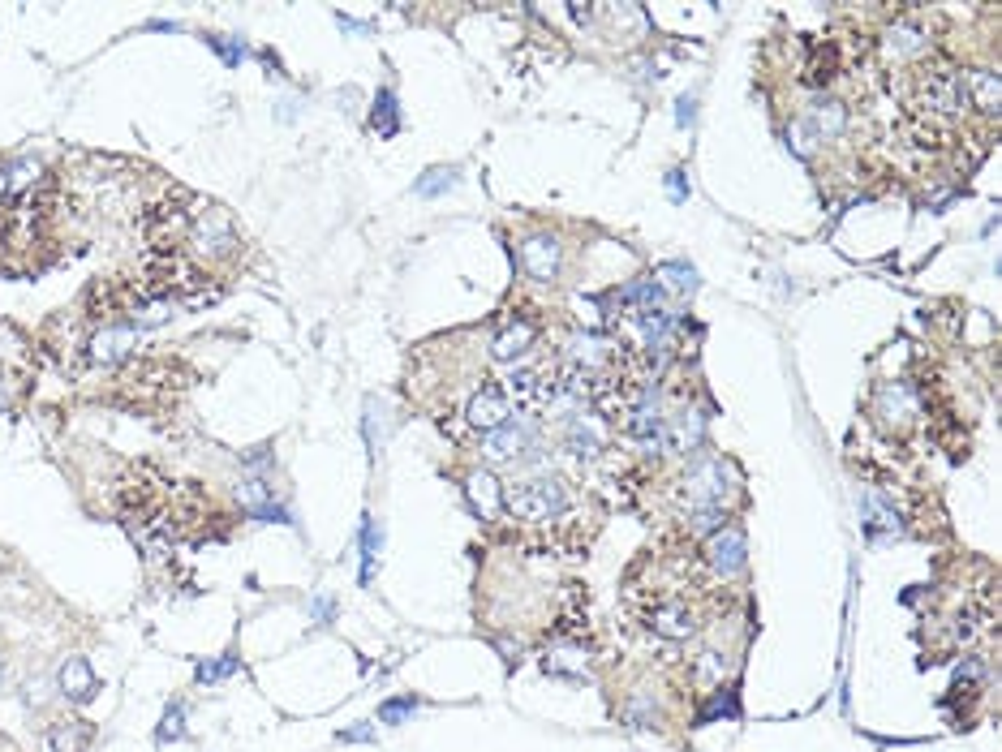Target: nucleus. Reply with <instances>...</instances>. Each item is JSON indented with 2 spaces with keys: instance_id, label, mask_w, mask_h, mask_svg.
Segmentation results:
<instances>
[{
  "instance_id": "nucleus-1",
  "label": "nucleus",
  "mask_w": 1002,
  "mask_h": 752,
  "mask_svg": "<svg viewBox=\"0 0 1002 752\" xmlns=\"http://www.w3.org/2000/svg\"><path fill=\"white\" fill-rule=\"evenodd\" d=\"M56 207L61 198L48 185L31 194H18L0 202V263L5 267H39L44 263V245L56 233Z\"/></svg>"
},
{
  "instance_id": "nucleus-2",
  "label": "nucleus",
  "mask_w": 1002,
  "mask_h": 752,
  "mask_svg": "<svg viewBox=\"0 0 1002 752\" xmlns=\"http://www.w3.org/2000/svg\"><path fill=\"white\" fill-rule=\"evenodd\" d=\"M194 383V370L185 361L168 357V353H151V357H130L117 374V396L130 409H160V404H173L185 387Z\"/></svg>"
},
{
  "instance_id": "nucleus-3",
  "label": "nucleus",
  "mask_w": 1002,
  "mask_h": 752,
  "mask_svg": "<svg viewBox=\"0 0 1002 752\" xmlns=\"http://www.w3.org/2000/svg\"><path fill=\"white\" fill-rule=\"evenodd\" d=\"M168 477L155 469V465H130L125 469V477L117 482V508H121V516L130 520V529H134V538L138 533H147V529H155V525H168L164 520V512H168Z\"/></svg>"
},
{
  "instance_id": "nucleus-4",
  "label": "nucleus",
  "mask_w": 1002,
  "mask_h": 752,
  "mask_svg": "<svg viewBox=\"0 0 1002 752\" xmlns=\"http://www.w3.org/2000/svg\"><path fill=\"white\" fill-rule=\"evenodd\" d=\"M504 512L517 520V525H555V520L568 516V495L555 477H534V482L508 486L504 490Z\"/></svg>"
},
{
  "instance_id": "nucleus-5",
  "label": "nucleus",
  "mask_w": 1002,
  "mask_h": 752,
  "mask_svg": "<svg viewBox=\"0 0 1002 752\" xmlns=\"http://www.w3.org/2000/svg\"><path fill=\"white\" fill-rule=\"evenodd\" d=\"M185 237H190L194 254L203 258L207 267H224V263H233V258L241 254V233H237L233 215H228L224 207H207L190 224V233H185Z\"/></svg>"
},
{
  "instance_id": "nucleus-6",
  "label": "nucleus",
  "mask_w": 1002,
  "mask_h": 752,
  "mask_svg": "<svg viewBox=\"0 0 1002 752\" xmlns=\"http://www.w3.org/2000/svg\"><path fill=\"white\" fill-rule=\"evenodd\" d=\"M925 56H934V31L921 18H904L882 31V61L899 65H921Z\"/></svg>"
},
{
  "instance_id": "nucleus-7",
  "label": "nucleus",
  "mask_w": 1002,
  "mask_h": 752,
  "mask_svg": "<svg viewBox=\"0 0 1002 752\" xmlns=\"http://www.w3.org/2000/svg\"><path fill=\"white\" fill-rule=\"evenodd\" d=\"M744 559H749V551H744V533L740 529H719V533H710V538H701V546H697V563L714 576V581H732V576H740Z\"/></svg>"
},
{
  "instance_id": "nucleus-8",
  "label": "nucleus",
  "mask_w": 1002,
  "mask_h": 752,
  "mask_svg": "<svg viewBox=\"0 0 1002 752\" xmlns=\"http://www.w3.org/2000/svg\"><path fill=\"white\" fill-rule=\"evenodd\" d=\"M508 417H512V400H508V387L499 379H482L474 387V396L465 400V426L469 430L491 435V430H499Z\"/></svg>"
},
{
  "instance_id": "nucleus-9",
  "label": "nucleus",
  "mask_w": 1002,
  "mask_h": 752,
  "mask_svg": "<svg viewBox=\"0 0 1002 752\" xmlns=\"http://www.w3.org/2000/svg\"><path fill=\"white\" fill-rule=\"evenodd\" d=\"M138 349V327L134 323H108L95 327V336L87 340V361L91 366H125Z\"/></svg>"
},
{
  "instance_id": "nucleus-10",
  "label": "nucleus",
  "mask_w": 1002,
  "mask_h": 752,
  "mask_svg": "<svg viewBox=\"0 0 1002 752\" xmlns=\"http://www.w3.org/2000/svg\"><path fill=\"white\" fill-rule=\"evenodd\" d=\"M517 258H521V267H525L534 280H555V276H560V263H564L560 237H551V233H529V237L517 245Z\"/></svg>"
},
{
  "instance_id": "nucleus-11",
  "label": "nucleus",
  "mask_w": 1002,
  "mask_h": 752,
  "mask_svg": "<svg viewBox=\"0 0 1002 752\" xmlns=\"http://www.w3.org/2000/svg\"><path fill=\"white\" fill-rule=\"evenodd\" d=\"M964 95H968V108H977L985 125L998 121L1002 82H998L994 69H964Z\"/></svg>"
},
{
  "instance_id": "nucleus-12",
  "label": "nucleus",
  "mask_w": 1002,
  "mask_h": 752,
  "mask_svg": "<svg viewBox=\"0 0 1002 752\" xmlns=\"http://www.w3.org/2000/svg\"><path fill=\"white\" fill-rule=\"evenodd\" d=\"M529 447H534V430L529 426H512V422H504L499 430H491V435L482 439V452L491 456V460H517V456H525Z\"/></svg>"
},
{
  "instance_id": "nucleus-13",
  "label": "nucleus",
  "mask_w": 1002,
  "mask_h": 752,
  "mask_svg": "<svg viewBox=\"0 0 1002 752\" xmlns=\"http://www.w3.org/2000/svg\"><path fill=\"white\" fill-rule=\"evenodd\" d=\"M568 452L577 460H598L607 452V426L598 422V417H577V422L568 426Z\"/></svg>"
},
{
  "instance_id": "nucleus-14",
  "label": "nucleus",
  "mask_w": 1002,
  "mask_h": 752,
  "mask_svg": "<svg viewBox=\"0 0 1002 752\" xmlns=\"http://www.w3.org/2000/svg\"><path fill=\"white\" fill-rule=\"evenodd\" d=\"M465 495H469V503H474V512L486 516V520L504 512V486H499V477L486 473V469L465 477Z\"/></svg>"
},
{
  "instance_id": "nucleus-15",
  "label": "nucleus",
  "mask_w": 1002,
  "mask_h": 752,
  "mask_svg": "<svg viewBox=\"0 0 1002 752\" xmlns=\"http://www.w3.org/2000/svg\"><path fill=\"white\" fill-rule=\"evenodd\" d=\"M61 692L74 705H87V701H95V692H99V679H95V671L87 667V658H69L65 667H61Z\"/></svg>"
},
{
  "instance_id": "nucleus-16",
  "label": "nucleus",
  "mask_w": 1002,
  "mask_h": 752,
  "mask_svg": "<svg viewBox=\"0 0 1002 752\" xmlns=\"http://www.w3.org/2000/svg\"><path fill=\"white\" fill-rule=\"evenodd\" d=\"M529 349H534V323H508L504 331H495V340H491L495 361H517Z\"/></svg>"
},
{
  "instance_id": "nucleus-17",
  "label": "nucleus",
  "mask_w": 1002,
  "mask_h": 752,
  "mask_svg": "<svg viewBox=\"0 0 1002 752\" xmlns=\"http://www.w3.org/2000/svg\"><path fill=\"white\" fill-rule=\"evenodd\" d=\"M91 740H95V727H91V722H82V718H61L48 731L52 752H87Z\"/></svg>"
},
{
  "instance_id": "nucleus-18",
  "label": "nucleus",
  "mask_w": 1002,
  "mask_h": 752,
  "mask_svg": "<svg viewBox=\"0 0 1002 752\" xmlns=\"http://www.w3.org/2000/svg\"><path fill=\"white\" fill-rule=\"evenodd\" d=\"M689 679H693L701 692H719L723 679H727V667H723L719 649H697V654L689 658Z\"/></svg>"
},
{
  "instance_id": "nucleus-19",
  "label": "nucleus",
  "mask_w": 1002,
  "mask_h": 752,
  "mask_svg": "<svg viewBox=\"0 0 1002 752\" xmlns=\"http://www.w3.org/2000/svg\"><path fill=\"white\" fill-rule=\"evenodd\" d=\"M370 125H375V134H383V138H392L396 129H400V117H396V95H392V91H383V95H379V104H375V117H370Z\"/></svg>"
},
{
  "instance_id": "nucleus-20",
  "label": "nucleus",
  "mask_w": 1002,
  "mask_h": 752,
  "mask_svg": "<svg viewBox=\"0 0 1002 752\" xmlns=\"http://www.w3.org/2000/svg\"><path fill=\"white\" fill-rule=\"evenodd\" d=\"M658 288H671V293H689V288L697 284L693 280V271L689 267H680V263H667V267H658V280H654Z\"/></svg>"
},
{
  "instance_id": "nucleus-21",
  "label": "nucleus",
  "mask_w": 1002,
  "mask_h": 752,
  "mask_svg": "<svg viewBox=\"0 0 1002 752\" xmlns=\"http://www.w3.org/2000/svg\"><path fill=\"white\" fill-rule=\"evenodd\" d=\"M237 671V658H220V662H203L198 667V684H216V679H224V675H233Z\"/></svg>"
},
{
  "instance_id": "nucleus-22",
  "label": "nucleus",
  "mask_w": 1002,
  "mask_h": 752,
  "mask_svg": "<svg viewBox=\"0 0 1002 752\" xmlns=\"http://www.w3.org/2000/svg\"><path fill=\"white\" fill-rule=\"evenodd\" d=\"M185 710L181 705H168V714H164V722H160V744H168V740H177V735L185 731Z\"/></svg>"
},
{
  "instance_id": "nucleus-23",
  "label": "nucleus",
  "mask_w": 1002,
  "mask_h": 752,
  "mask_svg": "<svg viewBox=\"0 0 1002 752\" xmlns=\"http://www.w3.org/2000/svg\"><path fill=\"white\" fill-rule=\"evenodd\" d=\"M448 185H456V172L439 168V172H431V177L418 181V194H439V190H448Z\"/></svg>"
},
{
  "instance_id": "nucleus-24",
  "label": "nucleus",
  "mask_w": 1002,
  "mask_h": 752,
  "mask_svg": "<svg viewBox=\"0 0 1002 752\" xmlns=\"http://www.w3.org/2000/svg\"><path fill=\"white\" fill-rule=\"evenodd\" d=\"M413 710H418V701H409V697H396V701H388V705H383V710H379V718H383V722H405V714H413Z\"/></svg>"
},
{
  "instance_id": "nucleus-25",
  "label": "nucleus",
  "mask_w": 1002,
  "mask_h": 752,
  "mask_svg": "<svg viewBox=\"0 0 1002 752\" xmlns=\"http://www.w3.org/2000/svg\"><path fill=\"white\" fill-rule=\"evenodd\" d=\"M48 679H31V684H26V701H31V705H44L48 701Z\"/></svg>"
},
{
  "instance_id": "nucleus-26",
  "label": "nucleus",
  "mask_w": 1002,
  "mask_h": 752,
  "mask_svg": "<svg viewBox=\"0 0 1002 752\" xmlns=\"http://www.w3.org/2000/svg\"><path fill=\"white\" fill-rule=\"evenodd\" d=\"M216 48L228 56V61H237V56H241V48H237V43L233 39H216Z\"/></svg>"
},
{
  "instance_id": "nucleus-27",
  "label": "nucleus",
  "mask_w": 1002,
  "mask_h": 752,
  "mask_svg": "<svg viewBox=\"0 0 1002 752\" xmlns=\"http://www.w3.org/2000/svg\"><path fill=\"white\" fill-rule=\"evenodd\" d=\"M366 735H370V727H353V731L340 735V740H366Z\"/></svg>"
},
{
  "instance_id": "nucleus-28",
  "label": "nucleus",
  "mask_w": 1002,
  "mask_h": 752,
  "mask_svg": "<svg viewBox=\"0 0 1002 752\" xmlns=\"http://www.w3.org/2000/svg\"><path fill=\"white\" fill-rule=\"evenodd\" d=\"M0 684H5V658H0Z\"/></svg>"
},
{
  "instance_id": "nucleus-29",
  "label": "nucleus",
  "mask_w": 1002,
  "mask_h": 752,
  "mask_svg": "<svg viewBox=\"0 0 1002 752\" xmlns=\"http://www.w3.org/2000/svg\"><path fill=\"white\" fill-rule=\"evenodd\" d=\"M5 404H9V400H5V387H0V409H5Z\"/></svg>"
}]
</instances>
